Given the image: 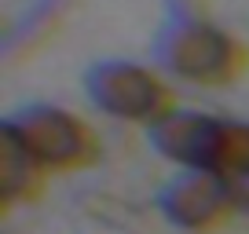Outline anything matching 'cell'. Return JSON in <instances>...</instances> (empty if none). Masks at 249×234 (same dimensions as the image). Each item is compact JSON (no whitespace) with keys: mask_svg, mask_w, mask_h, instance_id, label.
<instances>
[{"mask_svg":"<svg viewBox=\"0 0 249 234\" xmlns=\"http://www.w3.org/2000/svg\"><path fill=\"white\" fill-rule=\"evenodd\" d=\"M154 63L176 81L220 88L246 70V48L216 22H205L198 15H176L154 37Z\"/></svg>","mask_w":249,"mask_h":234,"instance_id":"obj_1","label":"cell"},{"mask_svg":"<svg viewBox=\"0 0 249 234\" xmlns=\"http://www.w3.org/2000/svg\"><path fill=\"white\" fill-rule=\"evenodd\" d=\"M158 209L179 231H213L224 223L227 212H234L227 180L216 172L179 168L158 194Z\"/></svg>","mask_w":249,"mask_h":234,"instance_id":"obj_4","label":"cell"},{"mask_svg":"<svg viewBox=\"0 0 249 234\" xmlns=\"http://www.w3.org/2000/svg\"><path fill=\"white\" fill-rule=\"evenodd\" d=\"M0 128H8L44 172H73L95 157V132L77 114L52 102H30L8 114Z\"/></svg>","mask_w":249,"mask_h":234,"instance_id":"obj_3","label":"cell"},{"mask_svg":"<svg viewBox=\"0 0 249 234\" xmlns=\"http://www.w3.org/2000/svg\"><path fill=\"white\" fill-rule=\"evenodd\" d=\"M227 190H231V205L234 212H246L249 216V172H238L227 180Z\"/></svg>","mask_w":249,"mask_h":234,"instance_id":"obj_6","label":"cell"},{"mask_svg":"<svg viewBox=\"0 0 249 234\" xmlns=\"http://www.w3.org/2000/svg\"><path fill=\"white\" fill-rule=\"evenodd\" d=\"M85 95L99 114L132 121V125H154L165 110H172L169 84L158 70L128 59H99L85 70Z\"/></svg>","mask_w":249,"mask_h":234,"instance_id":"obj_2","label":"cell"},{"mask_svg":"<svg viewBox=\"0 0 249 234\" xmlns=\"http://www.w3.org/2000/svg\"><path fill=\"white\" fill-rule=\"evenodd\" d=\"M40 180H44L40 161L8 128H0V201L18 205V201H26V198H33L37 187H40Z\"/></svg>","mask_w":249,"mask_h":234,"instance_id":"obj_5","label":"cell"}]
</instances>
